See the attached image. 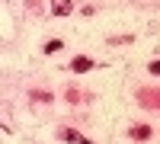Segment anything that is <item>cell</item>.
<instances>
[{
    "label": "cell",
    "instance_id": "7a4b0ae2",
    "mask_svg": "<svg viewBox=\"0 0 160 144\" xmlns=\"http://www.w3.org/2000/svg\"><path fill=\"white\" fill-rule=\"evenodd\" d=\"M131 138H135V141H144V138H151V128H148V125H138V128H131Z\"/></svg>",
    "mask_w": 160,
    "mask_h": 144
},
{
    "label": "cell",
    "instance_id": "277c9868",
    "mask_svg": "<svg viewBox=\"0 0 160 144\" xmlns=\"http://www.w3.org/2000/svg\"><path fill=\"white\" fill-rule=\"evenodd\" d=\"M61 48H64V45L58 42V38H51V42L45 45V55H55V51H61Z\"/></svg>",
    "mask_w": 160,
    "mask_h": 144
},
{
    "label": "cell",
    "instance_id": "5b68a950",
    "mask_svg": "<svg viewBox=\"0 0 160 144\" xmlns=\"http://www.w3.org/2000/svg\"><path fill=\"white\" fill-rule=\"evenodd\" d=\"M151 74H160V61H154V64H151Z\"/></svg>",
    "mask_w": 160,
    "mask_h": 144
},
{
    "label": "cell",
    "instance_id": "3957f363",
    "mask_svg": "<svg viewBox=\"0 0 160 144\" xmlns=\"http://www.w3.org/2000/svg\"><path fill=\"white\" fill-rule=\"evenodd\" d=\"M90 67H93L90 58H74V71H77V74H80V71H90Z\"/></svg>",
    "mask_w": 160,
    "mask_h": 144
},
{
    "label": "cell",
    "instance_id": "6da1fadb",
    "mask_svg": "<svg viewBox=\"0 0 160 144\" xmlns=\"http://www.w3.org/2000/svg\"><path fill=\"white\" fill-rule=\"evenodd\" d=\"M71 10H74L71 0H51V13H55V16H68Z\"/></svg>",
    "mask_w": 160,
    "mask_h": 144
}]
</instances>
